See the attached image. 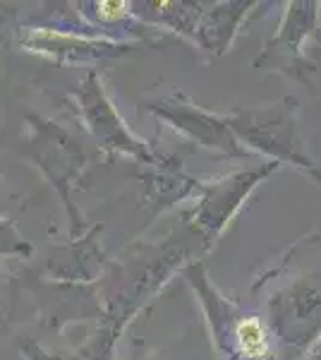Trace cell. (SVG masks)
<instances>
[{"mask_svg":"<svg viewBox=\"0 0 321 360\" xmlns=\"http://www.w3.org/2000/svg\"><path fill=\"white\" fill-rule=\"evenodd\" d=\"M192 255L190 245L180 236L166 238L159 245H134L120 262L108 266L98 291V315L101 327L91 346L89 360H110L115 339L125 329L134 312L142 307L149 295H154L168 276Z\"/></svg>","mask_w":321,"mask_h":360,"instance_id":"6da1fadb","label":"cell"},{"mask_svg":"<svg viewBox=\"0 0 321 360\" xmlns=\"http://www.w3.org/2000/svg\"><path fill=\"white\" fill-rule=\"evenodd\" d=\"M225 118L232 135L249 154H264L266 161L276 166H295L321 185V171L302 137L297 98L285 96L281 101L249 108L235 106L225 113Z\"/></svg>","mask_w":321,"mask_h":360,"instance_id":"7a4b0ae2","label":"cell"},{"mask_svg":"<svg viewBox=\"0 0 321 360\" xmlns=\"http://www.w3.org/2000/svg\"><path fill=\"white\" fill-rule=\"evenodd\" d=\"M72 106L77 108L79 120L84 123L86 132L94 137V142L108 154H122L134 161H142L154 168L173 164V159H166L161 152H156L149 142L132 135L120 113L115 111L113 101L103 89V77L98 72H89L84 82L74 86Z\"/></svg>","mask_w":321,"mask_h":360,"instance_id":"3957f363","label":"cell"},{"mask_svg":"<svg viewBox=\"0 0 321 360\" xmlns=\"http://www.w3.org/2000/svg\"><path fill=\"white\" fill-rule=\"evenodd\" d=\"M319 32V3H288L278 32L264 44L254 68L285 75L302 82L307 89L314 86L317 65L305 53V44Z\"/></svg>","mask_w":321,"mask_h":360,"instance_id":"277c9868","label":"cell"},{"mask_svg":"<svg viewBox=\"0 0 321 360\" xmlns=\"http://www.w3.org/2000/svg\"><path fill=\"white\" fill-rule=\"evenodd\" d=\"M276 168V164L264 161V164L230 173V176L214 180V183H199V190H197L199 200H197L185 226L199 238L204 245L211 248L216 238L223 233L225 226L232 221L242 202L259 185V180H264Z\"/></svg>","mask_w":321,"mask_h":360,"instance_id":"5b68a950","label":"cell"},{"mask_svg":"<svg viewBox=\"0 0 321 360\" xmlns=\"http://www.w3.org/2000/svg\"><path fill=\"white\" fill-rule=\"evenodd\" d=\"M144 108L163 123L171 125L180 137H185L192 144H199L202 149H209V152H216L221 156H230V159L252 156L232 135L225 113L204 111L190 96L180 94V91L159 98V101H151Z\"/></svg>","mask_w":321,"mask_h":360,"instance_id":"8992f818","label":"cell"},{"mask_svg":"<svg viewBox=\"0 0 321 360\" xmlns=\"http://www.w3.org/2000/svg\"><path fill=\"white\" fill-rule=\"evenodd\" d=\"M32 137H29V147H32L34 161L41 166V171L48 176L51 183L58 188L63 202L67 205L70 214H72L74 233H77L79 217L74 214L72 202H70V190L77 183L81 168L86 164V154L81 144L72 135H67L60 125L44 120L39 115H32Z\"/></svg>","mask_w":321,"mask_h":360,"instance_id":"52a82bcc","label":"cell"},{"mask_svg":"<svg viewBox=\"0 0 321 360\" xmlns=\"http://www.w3.org/2000/svg\"><path fill=\"white\" fill-rule=\"evenodd\" d=\"M13 32V41L22 51L48 58L60 65H74V63H89L98 58L122 56L134 49L132 41H110V39H89L79 34L60 32L44 25H5Z\"/></svg>","mask_w":321,"mask_h":360,"instance_id":"ba28073f","label":"cell"},{"mask_svg":"<svg viewBox=\"0 0 321 360\" xmlns=\"http://www.w3.org/2000/svg\"><path fill=\"white\" fill-rule=\"evenodd\" d=\"M268 334L290 346L307 348L321 332V283L297 278L268 300Z\"/></svg>","mask_w":321,"mask_h":360,"instance_id":"9c48e42d","label":"cell"},{"mask_svg":"<svg viewBox=\"0 0 321 360\" xmlns=\"http://www.w3.org/2000/svg\"><path fill=\"white\" fill-rule=\"evenodd\" d=\"M249 8H254V3H218L209 5V10H204L202 17L197 20L195 37L192 41L199 44L202 49L211 51L214 56H221L230 49L235 32L240 27V22L247 17Z\"/></svg>","mask_w":321,"mask_h":360,"instance_id":"30bf717a","label":"cell"},{"mask_svg":"<svg viewBox=\"0 0 321 360\" xmlns=\"http://www.w3.org/2000/svg\"><path fill=\"white\" fill-rule=\"evenodd\" d=\"M0 255H32V245L10 221L0 219Z\"/></svg>","mask_w":321,"mask_h":360,"instance_id":"8fae6325","label":"cell"},{"mask_svg":"<svg viewBox=\"0 0 321 360\" xmlns=\"http://www.w3.org/2000/svg\"><path fill=\"white\" fill-rule=\"evenodd\" d=\"M22 353L27 360H79L74 356H60V353H48L41 346H37L34 341H22Z\"/></svg>","mask_w":321,"mask_h":360,"instance_id":"7c38bea8","label":"cell"},{"mask_svg":"<svg viewBox=\"0 0 321 360\" xmlns=\"http://www.w3.org/2000/svg\"><path fill=\"white\" fill-rule=\"evenodd\" d=\"M312 360H321V344H319V348H317V353H314V358Z\"/></svg>","mask_w":321,"mask_h":360,"instance_id":"4fadbf2b","label":"cell"}]
</instances>
